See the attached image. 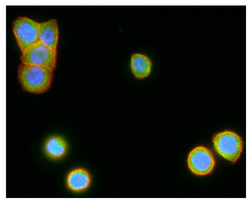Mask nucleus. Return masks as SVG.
Returning <instances> with one entry per match:
<instances>
[{
  "label": "nucleus",
  "instance_id": "20e7f679",
  "mask_svg": "<svg viewBox=\"0 0 248 200\" xmlns=\"http://www.w3.org/2000/svg\"><path fill=\"white\" fill-rule=\"evenodd\" d=\"M57 51L38 42L22 53L21 63L46 67L54 71L57 66Z\"/></svg>",
  "mask_w": 248,
  "mask_h": 200
},
{
  "label": "nucleus",
  "instance_id": "1a4fd4ad",
  "mask_svg": "<svg viewBox=\"0 0 248 200\" xmlns=\"http://www.w3.org/2000/svg\"><path fill=\"white\" fill-rule=\"evenodd\" d=\"M130 66L134 77L138 79H143L150 76L153 63L147 56L141 53H134L131 56Z\"/></svg>",
  "mask_w": 248,
  "mask_h": 200
},
{
  "label": "nucleus",
  "instance_id": "7ed1b4c3",
  "mask_svg": "<svg viewBox=\"0 0 248 200\" xmlns=\"http://www.w3.org/2000/svg\"><path fill=\"white\" fill-rule=\"evenodd\" d=\"M13 31L22 53L38 42L39 23L32 19L17 18L13 23Z\"/></svg>",
  "mask_w": 248,
  "mask_h": 200
},
{
  "label": "nucleus",
  "instance_id": "39448f33",
  "mask_svg": "<svg viewBox=\"0 0 248 200\" xmlns=\"http://www.w3.org/2000/svg\"><path fill=\"white\" fill-rule=\"evenodd\" d=\"M187 163L191 172L198 176L210 174L215 166L212 152L202 146H198L190 152Z\"/></svg>",
  "mask_w": 248,
  "mask_h": 200
},
{
  "label": "nucleus",
  "instance_id": "6e6552de",
  "mask_svg": "<svg viewBox=\"0 0 248 200\" xmlns=\"http://www.w3.org/2000/svg\"><path fill=\"white\" fill-rule=\"evenodd\" d=\"M39 28L38 42L57 51L59 41V28L57 21L52 19L46 22L39 23Z\"/></svg>",
  "mask_w": 248,
  "mask_h": 200
},
{
  "label": "nucleus",
  "instance_id": "0eeeda50",
  "mask_svg": "<svg viewBox=\"0 0 248 200\" xmlns=\"http://www.w3.org/2000/svg\"><path fill=\"white\" fill-rule=\"evenodd\" d=\"M69 146L66 140L62 136L52 135L47 138L44 144L45 156L53 161H60L68 152Z\"/></svg>",
  "mask_w": 248,
  "mask_h": 200
},
{
  "label": "nucleus",
  "instance_id": "f03ea898",
  "mask_svg": "<svg viewBox=\"0 0 248 200\" xmlns=\"http://www.w3.org/2000/svg\"><path fill=\"white\" fill-rule=\"evenodd\" d=\"M213 143L219 155L232 163L237 162L243 150V142L236 133L230 131L220 132L215 136Z\"/></svg>",
  "mask_w": 248,
  "mask_h": 200
},
{
  "label": "nucleus",
  "instance_id": "f257e3e1",
  "mask_svg": "<svg viewBox=\"0 0 248 200\" xmlns=\"http://www.w3.org/2000/svg\"><path fill=\"white\" fill-rule=\"evenodd\" d=\"M53 71L46 67L21 63L18 70V78L23 89L33 94H43L50 89Z\"/></svg>",
  "mask_w": 248,
  "mask_h": 200
},
{
  "label": "nucleus",
  "instance_id": "423d86ee",
  "mask_svg": "<svg viewBox=\"0 0 248 200\" xmlns=\"http://www.w3.org/2000/svg\"><path fill=\"white\" fill-rule=\"evenodd\" d=\"M92 181V175L87 169L78 167L68 172L65 184L68 190L75 194H81L90 188Z\"/></svg>",
  "mask_w": 248,
  "mask_h": 200
}]
</instances>
